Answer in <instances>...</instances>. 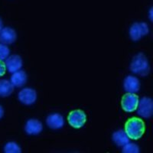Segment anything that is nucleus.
<instances>
[{
    "label": "nucleus",
    "instance_id": "nucleus-11",
    "mask_svg": "<svg viewBox=\"0 0 153 153\" xmlns=\"http://www.w3.org/2000/svg\"><path fill=\"white\" fill-rule=\"evenodd\" d=\"M46 123L51 129H59L65 125V120L62 115L59 113H52L48 116L46 119Z\"/></svg>",
    "mask_w": 153,
    "mask_h": 153
},
{
    "label": "nucleus",
    "instance_id": "nucleus-3",
    "mask_svg": "<svg viewBox=\"0 0 153 153\" xmlns=\"http://www.w3.org/2000/svg\"><path fill=\"white\" fill-rule=\"evenodd\" d=\"M149 33V27L146 22H135L129 28V37L134 42H137Z\"/></svg>",
    "mask_w": 153,
    "mask_h": 153
},
{
    "label": "nucleus",
    "instance_id": "nucleus-12",
    "mask_svg": "<svg viewBox=\"0 0 153 153\" xmlns=\"http://www.w3.org/2000/svg\"><path fill=\"white\" fill-rule=\"evenodd\" d=\"M43 129V126L41 121L37 119H30L27 120L25 125V130L28 135H38Z\"/></svg>",
    "mask_w": 153,
    "mask_h": 153
},
{
    "label": "nucleus",
    "instance_id": "nucleus-20",
    "mask_svg": "<svg viewBox=\"0 0 153 153\" xmlns=\"http://www.w3.org/2000/svg\"><path fill=\"white\" fill-rule=\"evenodd\" d=\"M4 115V110L2 106L0 105V119H2V117H3Z\"/></svg>",
    "mask_w": 153,
    "mask_h": 153
},
{
    "label": "nucleus",
    "instance_id": "nucleus-22",
    "mask_svg": "<svg viewBox=\"0 0 153 153\" xmlns=\"http://www.w3.org/2000/svg\"><path fill=\"white\" fill-rule=\"evenodd\" d=\"M2 28H3V23H2V19L0 18V31H1V29H2Z\"/></svg>",
    "mask_w": 153,
    "mask_h": 153
},
{
    "label": "nucleus",
    "instance_id": "nucleus-21",
    "mask_svg": "<svg viewBox=\"0 0 153 153\" xmlns=\"http://www.w3.org/2000/svg\"><path fill=\"white\" fill-rule=\"evenodd\" d=\"M149 19L151 21H152V8H151L149 10Z\"/></svg>",
    "mask_w": 153,
    "mask_h": 153
},
{
    "label": "nucleus",
    "instance_id": "nucleus-13",
    "mask_svg": "<svg viewBox=\"0 0 153 153\" xmlns=\"http://www.w3.org/2000/svg\"><path fill=\"white\" fill-rule=\"evenodd\" d=\"M10 82L14 87H22L26 84V73L23 71H21V70L12 73V76L10 77Z\"/></svg>",
    "mask_w": 153,
    "mask_h": 153
},
{
    "label": "nucleus",
    "instance_id": "nucleus-14",
    "mask_svg": "<svg viewBox=\"0 0 153 153\" xmlns=\"http://www.w3.org/2000/svg\"><path fill=\"white\" fill-rule=\"evenodd\" d=\"M113 140L119 146H123L129 142V138L126 135L125 131L117 130L113 133Z\"/></svg>",
    "mask_w": 153,
    "mask_h": 153
},
{
    "label": "nucleus",
    "instance_id": "nucleus-5",
    "mask_svg": "<svg viewBox=\"0 0 153 153\" xmlns=\"http://www.w3.org/2000/svg\"><path fill=\"white\" fill-rule=\"evenodd\" d=\"M139 101V97L136 94L127 93L124 94L121 100V106L123 110L127 113L134 112L137 109Z\"/></svg>",
    "mask_w": 153,
    "mask_h": 153
},
{
    "label": "nucleus",
    "instance_id": "nucleus-1",
    "mask_svg": "<svg viewBox=\"0 0 153 153\" xmlns=\"http://www.w3.org/2000/svg\"><path fill=\"white\" fill-rule=\"evenodd\" d=\"M146 130V125L143 120L138 117H132L125 124V132L128 137L137 140L143 137Z\"/></svg>",
    "mask_w": 153,
    "mask_h": 153
},
{
    "label": "nucleus",
    "instance_id": "nucleus-15",
    "mask_svg": "<svg viewBox=\"0 0 153 153\" xmlns=\"http://www.w3.org/2000/svg\"><path fill=\"white\" fill-rule=\"evenodd\" d=\"M14 87L9 80L6 79L0 80V97H9L13 92Z\"/></svg>",
    "mask_w": 153,
    "mask_h": 153
},
{
    "label": "nucleus",
    "instance_id": "nucleus-18",
    "mask_svg": "<svg viewBox=\"0 0 153 153\" xmlns=\"http://www.w3.org/2000/svg\"><path fill=\"white\" fill-rule=\"evenodd\" d=\"M9 54H10V50L7 45L0 43V60L2 61L6 60L9 56Z\"/></svg>",
    "mask_w": 153,
    "mask_h": 153
},
{
    "label": "nucleus",
    "instance_id": "nucleus-9",
    "mask_svg": "<svg viewBox=\"0 0 153 153\" xmlns=\"http://www.w3.org/2000/svg\"><path fill=\"white\" fill-rule=\"evenodd\" d=\"M5 64L6 66V69L12 74L21 70V68H22L23 61L22 57L19 55L12 54L7 57V59L5 60Z\"/></svg>",
    "mask_w": 153,
    "mask_h": 153
},
{
    "label": "nucleus",
    "instance_id": "nucleus-19",
    "mask_svg": "<svg viewBox=\"0 0 153 153\" xmlns=\"http://www.w3.org/2000/svg\"><path fill=\"white\" fill-rule=\"evenodd\" d=\"M6 71V66L3 61L0 60V76H3Z\"/></svg>",
    "mask_w": 153,
    "mask_h": 153
},
{
    "label": "nucleus",
    "instance_id": "nucleus-2",
    "mask_svg": "<svg viewBox=\"0 0 153 153\" xmlns=\"http://www.w3.org/2000/svg\"><path fill=\"white\" fill-rule=\"evenodd\" d=\"M130 71L139 76H145L149 74L150 66L148 58L143 53H139L132 57L130 63Z\"/></svg>",
    "mask_w": 153,
    "mask_h": 153
},
{
    "label": "nucleus",
    "instance_id": "nucleus-8",
    "mask_svg": "<svg viewBox=\"0 0 153 153\" xmlns=\"http://www.w3.org/2000/svg\"><path fill=\"white\" fill-rule=\"evenodd\" d=\"M17 39V34L14 28L4 27L0 31V43L5 45L13 44Z\"/></svg>",
    "mask_w": 153,
    "mask_h": 153
},
{
    "label": "nucleus",
    "instance_id": "nucleus-16",
    "mask_svg": "<svg viewBox=\"0 0 153 153\" xmlns=\"http://www.w3.org/2000/svg\"><path fill=\"white\" fill-rule=\"evenodd\" d=\"M4 152L6 153H20L21 147L15 142H9L4 146Z\"/></svg>",
    "mask_w": 153,
    "mask_h": 153
},
{
    "label": "nucleus",
    "instance_id": "nucleus-17",
    "mask_svg": "<svg viewBox=\"0 0 153 153\" xmlns=\"http://www.w3.org/2000/svg\"><path fill=\"white\" fill-rule=\"evenodd\" d=\"M123 147V152L124 153H139V146L135 143H128L126 145H124Z\"/></svg>",
    "mask_w": 153,
    "mask_h": 153
},
{
    "label": "nucleus",
    "instance_id": "nucleus-10",
    "mask_svg": "<svg viewBox=\"0 0 153 153\" xmlns=\"http://www.w3.org/2000/svg\"><path fill=\"white\" fill-rule=\"evenodd\" d=\"M123 87L127 93L136 94L140 89V82L136 76L129 75L124 79Z\"/></svg>",
    "mask_w": 153,
    "mask_h": 153
},
{
    "label": "nucleus",
    "instance_id": "nucleus-7",
    "mask_svg": "<svg viewBox=\"0 0 153 153\" xmlns=\"http://www.w3.org/2000/svg\"><path fill=\"white\" fill-rule=\"evenodd\" d=\"M38 97V94L35 90L31 87H25L19 91L18 99L22 104L30 106L35 103Z\"/></svg>",
    "mask_w": 153,
    "mask_h": 153
},
{
    "label": "nucleus",
    "instance_id": "nucleus-6",
    "mask_svg": "<svg viewBox=\"0 0 153 153\" xmlns=\"http://www.w3.org/2000/svg\"><path fill=\"white\" fill-rule=\"evenodd\" d=\"M137 113L143 118H150L153 113L152 100L149 97H144L139 101L137 106Z\"/></svg>",
    "mask_w": 153,
    "mask_h": 153
},
{
    "label": "nucleus",
    "instance_id": "nucleus-4",
    "mask_svg": "<svg viewBox=\"0 0 153 153\" xmlns=\"http://www.w3.org/2000/svg\"><path fill=\"white\" fill-rule=\"evenodd\" d=\"M87 114L81 110H72L68 117V123L74 128L80 129L87 123Z\"/></svg>",
    "mask_w": 153,
    "mask_h": 153
}]
</instances>
